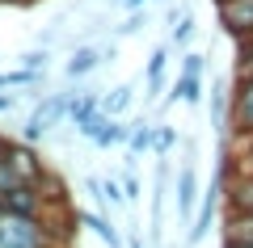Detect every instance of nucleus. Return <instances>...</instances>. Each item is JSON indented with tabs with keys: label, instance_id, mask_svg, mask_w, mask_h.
I'll return each mask as SVG.
<instances>
[{
	"label": "nucleus",
	"instance_id": "nucleus-1",
	"mask_svg": "<svg viewBox=\"0 0 253 248\" xmlns=\"http://www.w3.org/2000/svg\"><path fill=\"white\" fill-rule=\"evenodd\" d=\"M0 248H55V236L42 219L0 206Z\"/></svg>",
	"mask_w": 253,
	"mask_h": 248
},
{
	"label": "nucleus",
	"instance_id": "nucleus-2",
	"mask_svg": "<svg viewBox=\"0 0 253 248\" xmlns=\"http://www.w3.org/2000/svg\"><path fill=\"white\" fill-rule=\"evenodd\" d=\"M68 101H72V93H46V97L38 101L34 109H30L26 126H21V139H26V143H42V139H51V135L59 131L63 122H68Z\"/></svg>",
	"mask_w": 253,
	"mask_h": 248
},
{
	"label": "nucleus",
	"instance_id": "nucleus-3",
	"mask_svg": "<svg viewBox=\"0 0 253 248\" xmlns=\"http://www.w3.org/2000/svg\"><path fill=\"white\" fill-rule=\"evenodd\" d=\"M228 135H253V71H236L232 97H228Z\"/></svg>",
	"mask_w": 253,
	"mask_h": 248
},
{
	"label": "nucleus",
	"instance_id": "nucleus-4",
	"mask_svg": "<svg viewBox=\"0 0 253 248\" xmlns=\"http://www.w3.org/2000/svg\"><path fill=\"white\" fill-rule=\"evenodd\" d=\"M219 202H224V181L215 177L207 189H203V202H199V211H194V227H190V236H186V244H190V248L207 240L211 223H215V211H219Z\"/></svg>",
	"mask_w": 253,
	"mask_h": 248
},
{
	"label": "nucleus",
	"instance_id": "nucleus-5",
	"mask_svg": "<svg viewBox=\"0 0 253 248\" xmlns=\"http://www.w3.org/2000/svg\"><path fill=\"white\" fill-rule=\"evenodd\" d=\"M215 13H219V26L236 42L253 38V0H215Z\"/></svg>",
	"mask_w": 253,
	"mask_h": 248
},
{
	"label": "nucleus",
	"instance_id": "nucleus-6",
	"mask_svg": "<svg viewBox=\"0 0 253 248\" xmlns=\"http://www.w3.org/2000/svg\"><path fill=\"white\" fill-rule=\"evenodd\" d=\"M126 131H131V126H123V118L97 109V118L84 126V139H89L93 147H101V151L106 147H126Z\"/></svg>",
	"mask_w": 253,
	"mask_h": 248
},
{
	"label": "nucleus",
	"instance_id": "nucleus-7",
	"mask_svg": "<svg viewBox=\"0 0 253 248\" xmlns=\"http://www.w3.org/2000/svg\"><path fill=\"white\" fill-rule=\"evenodd\" d=\"M9 164H13V173H17L21 181H30V185H38V181L51 173V169H46V160L38 156V147H34V143H26V139L9 143Z\"/></svg>",
	"mask_w": 253,
	"mask_h": 248
},
{
	"label": "nucleus",
	"instance_id": "nucleus-8",
	"mask_svg": "<svg viewBox=\"0 0 253 248\" xmlns=\"http://www.w3.org/2000/svg\"><path fill=\"white\" fill-rule=\"evenodd\" d=\"M173 194H177V214L181 219H194V211H199V173H194V160H186L177 169V177H173Z\"/></svg>",
	"mask_w": 253,
	"mask_h": 248
},
{
	"label": "nucleus",
	"instance_id": "nucleus-9",
	"mask_svg": "<svg viewBox=\"0 0 253 248\" xmlns=\"http://www.w3.org/2000/svg\"><path fill=\"white\" fill-rule=\"evenodd\" d=\"M0 206H9V211H17V214H34V219H42V211H46L42 189L30 185V181H17L9 194H0Z\"/></svg>",
	"mask_w": 253,
	"mask_h": 248
},
{
	"label": "nucleus",
	"instance_id": "nucleus-10",
	"mask_svg": "<svg viewBox=\"0 0 253 248\" xmlns=\"http://www.w3.org/2000/svg\"><path fill=\"white\" fill-rule=\"evenodd\" d=\"M203 93H207V84H203V71H177V80L169 84V97H165V106H203Z\"/></svg>",
	"mask_w": 253,
	"mask_h": 248
},
{
	"label": "nucleus",
	"instance_id": "nucleus-11",
	"mask_svg": "<svg viewBox=\"0 0 253 248\" xmlns=\"http://www.w3.org/2000/svg\"><path fill=\"white\" fill-rule=\"evenodd\" d=\"M97 68H101V46L97 42H76L72 55L63 59V76L68 80H84V76H93Z\"/></svg>",
	"mask_w": 253,
	"mask_h": 248
},
{
	"label": "nucleus",
	"instance_id": "nucleus-12",
	"mask_svg": "<svg viewBox=\"0 0 253 248\" xmlns=\"http://www.w3.org/2000/svg\"><path fill=\"white\" fill-rule=\"evenodd\" d=\"M84 189H89V198L101 206L106 214H114L118 206H126V198H123V185H118V177H84Z\"/></svg>",
	"mask_w": 253,
	"mask_h": 248
},
{
	"label": "nucleus",
	"instance_id": "nucleus-13",
	"mask_svg": "<svg viewBox=\"0 0 253 248\" xmlns=\"http://www.w3.org/2000/svg\"><path fill=\"white\" fill-rule=\"evenodd\" d=\"M76 223H81V227H89V231H93V236H97L106 248H126V240L118 236L114 219H110L106 211H76Z\"/></svg>",
	"mask_w": 253,
	"mask_h": 248
},
{
	"label": "nucleus",
	"instance_id": "nucleus-14",
	"mask_svg": "<svg viewBox=\"0 0 253 248\" xmlns=\"http://www.w3.org/2000/svg\"><path fill=\"white\" fill-rule=\"evenodd\" d=\"M97 109H101L97 93H72V101H68V126H72L76 135H84V126L97 118Z\"/></svg>",
	"mask_w": 253,
	"mask_h": 248
},
{
	"label": "nucleus",
	"instance_id": "nucleus-15",
	"mask_svg": "<svg viewBox=\"0 0 253 248\" xmlns=\"http://www.w3.org/2000/svg\"><path fill=\"white\" fill-rule=\"evenodd\" d=\"M224 202L232 214H253V173H241L224 185Z\"/></svg>",
	"mask_w": 253,
	"mask_h": 248
},
{
	"label": "nucleus",
	"instance_id": "nucleus-16",
	"mask_svg": "<svg viewBox=\"0 0 253 248\" xmlns=\"http://www.w3.org/2000/svg\"><path fill=\"white\" fill-rule=\"evenodd\" d=\"M165 71H169V46H156V51L148 55V68H144V89H148L144 97L148 101L165 89Z\"/></svg>",
	"mask_w": 253,
	"mask_h": 248
},
{
	"label": "nucleus",
	"instance_id": "nucleus-17",
	"mask_svg": "<svg viewBox=\"0 0 253 248\" xmlns=\"http://www.w3.org/2000/svg\"><path fill=\"white\" fill-rule=\"evenodd\" d=\"M199 34V21L190 9H173L169 13V46H190V38Z\"/></svg>",
	"mask_w": 253,
	"mask_h": 248
},
{
	"label": "nucleus",
	"instance_id": "nucleus-18",
	"mask_svg": "<svg viewBox=\"0 0 253 248\" xmlns=\"http://www.w3.org/2000/svg\"><path fill=\"white\" fill-rule=\"evenodd\" d=\"M152 131H156V122L135 118L131 131H126V156H144V151H152Z\"/></svg>",
	"mask_w": 253,
	"mask_h": 248
},
{
	"label": "nucleus",
	"instance_id": "nucleus-19",
	"mask_svg": "<svg viewBox=\"0 0 253 248\" xmlns=\"http://www.w3.org/2000/svg\"><path fill=\"white\" fill-rule=\"evenodd\" d=\"M228 97H232V93H228V80H215V84H211V97H207V109H211V122H215L219 131L228 126Z\"/></svg>",
	"mask_w": 253,
	"mask_h": 248
},
{
	"label": "nucleus",
	"instance_id": "nucleus-20",
	"mask_svg": "<svg viewBox=\"0 0 253 248\" xmlns=\"http://www.w3.org/2000/svg\"><path fill=\"white\" fill-rule=\"evenodd\" d=\"M131 101H135V84H118V89H110L106 97H101V109L114 118H123L126 109H131Z\"/></svg>",
	"mask_w": 253,
	"mask_h": 248
},
{
	"label": "nucleus",
	"instance_id": "nucleus-21",
	"mask_svg": "<svg viewBox=\"0 0 253 248\" xmlns=\"http://www.w3.org/2000/svg\"><path fill=\"white\" fill-rule=\"evenodd\" d=\"M173 147H177V131H173L169 122H156V131H152V156L165 160Z\"/></svg>",
	"mask_w": 253,
	"mask_h": 248
},
{
	"label": "nucleus",
	"instance_id": "nucleus-22",
	"mask_svg": "<svg viewBox=\"0 0 253 248\" xmlns=\"http://www.w3.org/2000/svg\"><path fill=\"white\" fill-rule=\"evenodd\" d=\"M139 30H148V9H131L114 26V38H131V34H139Z\"/></svg>",
	"mask_w": 253,
	"mask_h": 248
},
{
	"label": "nucleus",
	"instance_id": "nucleus-23",
	"mask_svg": "<svg viewBox=\"0 0 253 248\" xmlns=\"http://www.w3.org/2000/svg\"><path fill=\"white\" fill-rule=\"evenodd\" d=\"M118 185H123V198H126V206H139V198H144V181L135 177V169L126 164V173L118 177Z\"/></svg>",
	"mask_w": 253,
	"mask_h": 248
},
{
	"label": "nucleus",
	"instance_id": "nucleus-24",
	"mask_svg": "<svg viewBox=\"0 0 253 248\" xmlns=\"http://www.w3.org/2000/svg\"><path fill=\"white\" fill-rule=\"evenodd\" d=\"M21 59H26L30 71H46V68H51V51H46V46H34V51H26Z\"/></svg>",
	"mask_w": 253,
	"mask_h": 248
},
{
	"label": "nucleus",
	"instance_id": "nucleus-25",
	"mask_svg": "<svg viewBox=\"0 0 253 248\" xmlns=\"http://www.w3.org/2000/svg\"><path fill=\"white\" fill-rule=\"evenodd\" d=\"M17 173H13V164H9V156H4V160H0V194H9V189L13 185H17Z\"/></svg>",
	"mask_w": 253,
	"mask_h": 248
},
{
	"label": "nucleus",
	"instance_id": "nucleus-26",
	"mask_svg": "<svg viewBox=\"0 0 253 248\" xmlns=\"http://www.w3.org/2000/svg\"><path fill=\"white\" fill-rule=\"evenodd\" d=\"M181 68H186V71H207V55H203V51H190Z\"/></svg>",
	"mask_w": 253,
	"mask_h": 248
},
{
	"label": "nucleus",
	"instance_id": "nucleus-27",
	"mask_svg": "<svg viewBox=\"0 0 253 248\" xmlns=\"http://www.w3.org/2000/svg\"><path fill=\"white\" fill-rule=\"evenodd\" d=\"M13 109H17V97L13 93H0V114H13Z\"/></svg>",
	"mask_w": 253,
	"mask_h": 248
},
{
	"label": "nucleus",
	"instance_id": "nucleus-28",
	"mask_svg": "<svg viewBox=\"0 0 253 248\" xmlns=\"http://www.w3.org/2000/svg\"><path fill=\"white\" fill-rule=\"evenodd\" d=\"M126 9H148V4H165V0H123Z\"/></svg>",
	"mask_w": 253,
	"mask_h": 248
},
{
	"label": "nucleus",
	"instance_id": "nucleus-29",
	"mask_svg": "<svg viewBox=\"0 0 253 248\" xmlns=\"http://www.w3.org/2000/svg\"><path fill=\"white\" fill-rule=\"evenodd\" d=\"M126 248H148V244H144V236H139V231H131V236H126Z\"/></svg>",
	"mask_w": 253,
	"mask_h": 248
},
{
	"label": "nucleus",
	"instance_id": "nucleus-30",
	"mask_svg": "<svg viewBox=\"0 0 253 248\" xmlns=\"http://www.w3.org/2000/svg\"><path fill=\"white\" fill-rule=\"evenodd\" d=\"M9 156V139H4V135H0V160Z\"/></svg>",
	"mask_w": 253,
	"mask_h": 248
},
{
	"label": "nucleus",
	"instance_id": "nucleus-31",
	"mask_svg": "<svg viewBox=\"0 0 253 248\" xmlns=\"http://www.w3.org/2000/svg\"><path fill=\"white\" fill-rule=\"evenodd\" d=\"M0 89H9V71H0Z\"/></svg>",
	"mask_w": 253,
	"mask_h": 248
},
{
	"label": "nucleus",
	"instance_id": "nucleus-32",
	"mask_svg": "<svg viewBox=\"0 0 253 248\" xmlns=\"http://www.w3.org/2000/svg\"><path fill=\"white\" fill-rule=\"evenodd\" d=\"M114 4H123V0H114Z\"/></svg>",
	"mask_w": 253,
	"mask_h": 248
}]
</instances>
